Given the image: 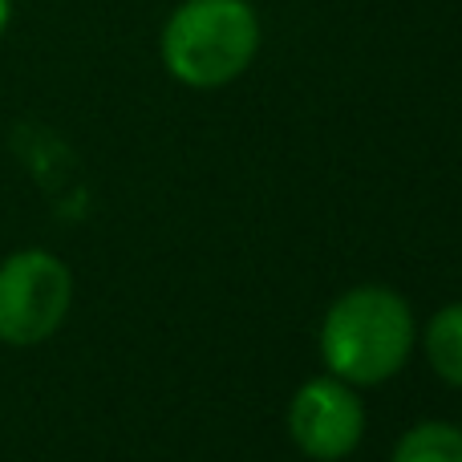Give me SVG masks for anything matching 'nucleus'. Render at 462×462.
Segmentation results:
<instances>
[{
	"label": "nucleus",
	"instance_id": "obj_5",
	"mask_svg": "<svg viewBox=\"0 0 462 462\" xmlns=\"http://www.w3.org/2000/svg\"><path fill=\"white\" fill-rule=\"evenodd\" d=\"M422 345H426V357H430L434 374L447 385H458L462 390V300L434 312L430 325H426Z\"/></svg>",
	"mask_w": 462,
	"mask_h": 462
},
{
	"label": "nucleus",
	"instance_id": "obj_4",
	"mask_svg": "<svg viewBox=\"0 0 462 462\" xmlns=\"http://www.w3.org/2000/svg\"><path fill=\"white\" fill-rule=\"evenodd\" d=\"M288 430L309 458H349L365 439V406L341 377H312L288 406Z\"/></svg>",
	"mask_w": 462,
	"mask_h": 462
},
{
	"label": "nucleus",
	"instance_id": "obj_2",
	"mask_svg": "<svg viewBox=\"0 0 462 462\" xmlns=\"http://www.w3.org/2000/svg\"><path fill=\"white\" fill-rule=\"evenodd\" d=\"M260 21L247 0H183L162 29V61L191 89H219L252 65Z\"/></svg>",
	"mask_w": 462,
	"mask_h": 462
},
{
	"label": "nucleus",
	"instance_id": "obj_1",
	"mask_svg": "<svg viewBox=\"0 0 462 462\" xmlns=\"http://www.w3.org/2000/svg\"><path fill=\"white\" fill-rule=\"evenodd\" d=\"M414 312L393 288H349L320 325V357L328 374L349 385H382L410 361Z\"/></svg>",
	"mask_w": 462,
	"mask_h": 462
},
{
	"label": "nucleus",
	"instance_id": "obj_3",
	"mask_svg": "<svg viewBox=\"0 0 462 462\" xmlns=\"http://www.w3.org/2000/svg\"><path fill=\"white\" fill-rule=\"evenodd\" d=\"M73 304V276L45 247H24L0 260V341L32 349L65 325Z\"/></svg>",
	"mask_w": 462,
	"mask_h": 462
},
{
	"label": "nucleus",
	"instance_id": "obj_7",
	"mask_svg": "<svg viewBox=\"0 0 462 462\" xmlns=\"http://www.w3.org/2000/svg\"><path fill=\"white\" fill-rule=\"evenodd\" d=\"M8 21H13V0H0V37H5Z\"/></svg>",
	"mask_w": 462,
	"mask_h": 462
},
{
	"label": "nucleus",
	"instance_id": "obj_6",
	"mask_svg": "<svg viewBox=\"0 0 462 462\" xmlns=\"http://www.w3.org/2000/svg\"><path fill=\"white\" fill-rule=\"evenodd\" d=\"M390 462H462V430L450 422H422L402 434Z\"/></svg>",
	"mask_w": 462,
	"mask_h": 462
}]
</instances>
